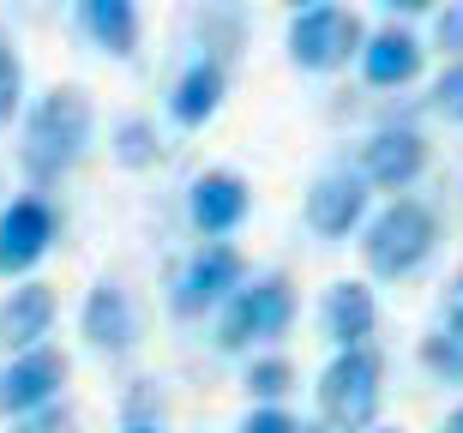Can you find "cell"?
Segmentation results:
<instances>
[{"instance_id":"14","label":"cell","mask_w":463,"mask_h":433,"mask_svg":"<svg viewBox=\"0 0 463 433\" xmlns=\"http://www.w3.org/2000/svg\"><path fill=\"white\" fill-rule=\"evenodd\" d=\"M373 325H379L373 295L361 289V283H331V295H326V337L331 344L337 349H367Z\"/></svg>"},{"instance_id":"15","label":"cell","mask_w":463,"mask_h":433,"mask_svg":"<svg viewBox=\"0 0 463 433\" xmlns=\"http://www.w3.org/2000/svg\"><path fill=\"white\" fill-rule=\"evenodd\" d=\"M361 72H367V85H410L415 72H421V42L410 31H379L361 42Z\"/></svg>"},{"instance_id":"17","label":"cell","mask_w":463,"mask_h":433,"mask_svg":"<svg viewBox=\"0 0 463 433\" xmlns=\"http://www.w3.org/2000/svg\"><path fill=\"white\" fill-rule=\"evenodd\" d=\"M79 18H85V31L97 36V49L120 54V61L138 49V13H133V0H85Z\"/></svg>"},{"instance_id":"21","label":"cell","mask_w":463,"mask_h":433,"mask_svg":"<svg viewBox=\"0 0 463 433\" xmlns=\"http://www.w3.org/2000/svg\"><path fill=\"white\" fill-rule=\"evenodd\" d=\"M18 90H24V67H18L13 42H6V31H0V127L13 121V108H18Z\"/></svg>"},{"instance_id":"19","label":"cell","mask_w":463,"mask_h":433,"mask_svg":"<svg viewBox=\"0 0 463 433\" xmlns=\"http://www.w3.org/2000/svg\"><path fill=\"white\" fill-rule=\"evenodd\" d=\"M421 362H428V373H439V380H451V385L463 380V344H458V337H446V331L421 337Z\"/></svg>"},{"instance_id":"29","label":"cell","mask_w":463,"mask_h":433,"mask_svg":"<svg viewBox=\"0 0 463 433\" xmlns=\"http://www.w3.org/2000/svg\"><path fill=\"white\" fill-rule=\"evenodd\" d=\"M127 433H156V428H127Z\"/></svg>"},{"instance_id":"11","label":"cell","mask_w":463,"mask_h":433,"mask_svg":"<svg viewBox=\"0 0 463 433\" xmlns=\"http://www.w3.org/2000/svg\"><path fill=\"white\" fill-rule=\"evenodd\" d=\"M49 325H54V289L49 283H24V289H13L0 301V344L18 349V355L43 344Z\"/></svg>"},{"instance_id":"27","label":"cell","mask_w":463,"mask_h":433,"mask_svg":"<svg viewBox=\"0 0 463 433\" xmlns=\"http://www.w3.org/2000/svg\"><path fill=\"white\" fill-rule=\"evenodd\" d=\"M446 433H463V409H451V416H446Z\"/></svg>"},{"instance_id":"2","label":"cell","mask_w":463,"mask_h":433,"mask_svg":"<svg viewBox=\"0 0 463 433\" xmlns=\"http://www.w3.org/2000/svg\"><path fill=\"white\" fill-rule=\"evenodd\" d=\"M439 241V223H433V211L421 199H392V205L379 211L373 223H367V265H373L379 278H410L415 265L433 253Z\"/></svg>"},{"instance_id":"5","label":"cell","mask_w":463,"mask_h":433,"mask_svg":"<svg viewBox=\"0 0 463 433\" xmlns=\"http://www.w3.org/2000/svg\"><path fill=\"white\" fill-rule=\"evenodd\" d=\"M361 42H367V31L344 6H307V13L289 18V54H295V67H307V72L344 67L349 54H361Z\"/></svg>"},{"instance_id":"26","label":"cell","mask_w":463,"mask_h":433,"mask_svg":"<svg viewBox=\"0 0 463 433\" xmlns=\"http://www.w3.org/2000/svg\"><path fill=\"white\" fill-rule=\"evenodd\" d=\"M446 325H451V337L463 344V278L451 283V301H446Z\"/></svg>"},{"instance_id":"4","label":"cell","mask_w":463,"mask_h":433,"mask_svg":"<svg viewBox=\"0 0 463 433\" xmlns=\"http://www.w3.org/2000/svg\"><path fill=\"white\" fill-rule=\"evenodd\" d=\"M295 319V289L289 278H253L241 283L235 295H229L223 307V325H217V344L223 349H247V344H265V337H283Z\"/></svg>"},{"instance_id":"25","label":"cell","mask_w":463,"mask_h":433,"mask_svg":"<svg viewBox=\"0 0 463 433\" xmlns=\"http://www.w3.org/2000/svg\"><path fill=\"white\" fill-rule=\"evenodd\" d=\"M439 42H446L451 54H463V6H446V13H439Z\"/></svg>"},{"instance_id":"12","label":"cell","mask_w":463,"mask_h":433,"mask_svg":"<svg viewBox=\"0 0 463 433\" xmlns=\"http://www.w3.org/2000/svg\"><path fill=\"white\" fill-rule=\"evenodd\" d=\"M247 217V181L235 169H211L193 181V223L205 235H229Z\"/></svg>"},{"instance_id":"7","label":"cell","mask_w":463,"mask_h":433,"mask_svg":"<svg viewBox=\"0 0 463 433\" xmlns=\"http://www.w3.org/2000/svg\"><path fill=\"white\" fill-rule=\"evenodd\" d=\"M241 278H247L241 253L223 247V241H211V247L193 253L187 278H181V289H175V307L181 313H205V307H217V301H229V295L241 289Z\"/></svg>"},{"instance_id":"6","label":"cell","mask_w":463,"mask_h":433,"mask_svg":"<svg viewBox=\"0 0 463 433\" xmlns=\"http://www.w3.org/2000/svg\"><path fill=\"white\" fill-rule=\"evenodd\" d=\"M61 385H67V355L61 349H43V344L24 349L0 373V416H36V409H49Z\"/></svg>"},{"instance_id":"20","label":"cell","mask_w":463,"mask_h":433,"mask_svg":"<svg viewBox=\"0 0 463 433\" xmlns=\"http://www.w3.org/2000/svg\"><path fill=\"white\" fill-rule=\"evenodd\" d=\"M289 385H295V373H289V362H277V355H271V362H253V367H247V391H253V398H265V409H271Z\"/></svg>"},{"instance_id":"1","label":"cell","mask_w":463,"mask_h":433,"mask_svg":"<svg viewBox=\"0 0 463 433\" xmlns=\"http://www.w3.org/2000/svg\"><path fill=\"white\" fill-rule=\"evenodd\" d=\"M90 145V97L79 85H54L43 103L31 108V121H24V174L31 181H61V174L85 156Z\"/></svg>"},{"instance_id":"16","label":"cell","mask_w":463,"mask_h":433,"mask_svg":"<svg viewBox=\"0 0 463 433\" xmlns=\"http://www.w3.org/2000/svg\"><path fill=\"white\" fill-rule=\"evenodd\" d=\"M217 103H223V61H193L187 72H181V85H175V121L181 127H199L217 115Z\"/></svg>"},{"instance_id":"3","label":"cell","mask_w":463,"mask_h":433,"mask_svg":"<svg viewBox=\"0 0 463 433\" xmlns=\"http://www.w3.org/2000/svg\"><path fill=\"white\" fill-rule=\"evenodd\" d=\"M379 380H385V367H379L373 349H344V355L326 367V380H319L326 428H337V433L367 428V421L379 416Z\"/></svg>"},{"instance_id":"8","label":"cell","mask_w":463,"mask_h":433,"mask_svg":"<svg viewBox=\"0 0 463 433\" xmlns=\"http://www.w3.org/2000/svg\"><path fill=\"white\" fill-rule=\"evenodd\" d=\"M428 169V139L415 133V127H385L373 139L361 145V181H373V187H410L415 174Z\"/></svg>"},{"instance_id":"22","label":"cell","mask_w":463,"mask_h":433,"mask_svg":"<svg viewBox=\"0 0 463 433\" xmlns=\"http://www.w3.org/2000/svg\"><path fill=\"white\" fill-rule=\"evenodd\" d=\"M13 433H79V421H72V409L49 403V409H36V416H24Z\"/></svg>"},{"instance_id":"18","label":"cell","mask_w":463,"mask_h":433,"mask_svg":"<svg viewBox=\"0 0 463 433\" xmlns=\"http://www.w3.org/2000/svg\"><path fill=\"white\" fill-rule=\"evenodd\" d=\"M115 156L127 163V169H145V163H156V127H151V121H120Z\"/></svg>"},{"instance_id":"10","label":"cell","mask_w":463,"mask_h":433,"mask_svg":"<svg viewBox=\"0 0 463 433\" xmlns=\"http://www.w3.org/2000/svg\"><path fill=\"white\" fill-rule=\"evenodd\" d=\"M85 337L90 349H103V355H127L138 337V313L133 301H127V289H115V283H97L85 301Z\"/></svg>"},{"instance_id":"24","label":"cell","mask_w":463,"mask_h":433,"mask_svg":"<svg viewBox=\"0 0 463 433\" xmlns=\"http://www.w3.org/2000/svg\"><path fill=\"white\" fill-rule=\"evenodd\" d=\"M241 433H301V421L283 416V409L271 403V409H253V416L241 421Z\"/></svg>"},{"instance_id":"28","label":"cell","mask_w":463,"mask_h":433,"mask_svg":"<svg viewBox=\"0 0 463 433\" xmlns=\"http://www.w3.org/2000/svg\"><path fill=\"white\" fill-rule=\"evenodd\" d=\"M301 433H331V428H307V421H301Z\"/></svg>"},{"instance_id":"13","label":"cell","mask_w":463,"mask_h":433,"mask_svg":"<svg viewBox=\"0 0 463 433\" xmlns=\"http://www.w3.org/2000/svg\"><path fill=\"white\" fill-rule=\"evenodd\" d=\"M367 211V181L361 174H326L319 187L307 193V223L319 235H349Z\"/></svg>"},{"instance_id":"23","label":"cell","mask_w":463,"mask_h":433,"mask_svg":"<svg viewBox=\"0 0 463 433\" xmlns=\"http://www.w3.org/2000/svg\"><path fill=\"white\" fill-rule=\"evenodd\" d=\"M433 108H439V115H463V61L433 85Z\"/></svg>"},{"instance_id":"9","label":"cell","mask_w":463,"mask_h":433,"mask_svg":"<svg viewBox=\"0 0 463 433\" xmlns=\"http://www.w3.org/2000/svg\"><path fill=\"white\" fill-rule=\"evenodd\" d=\"M54 241V211L43 199H13L0 211V271H31Z\"/></svg>"}]
</instances>
